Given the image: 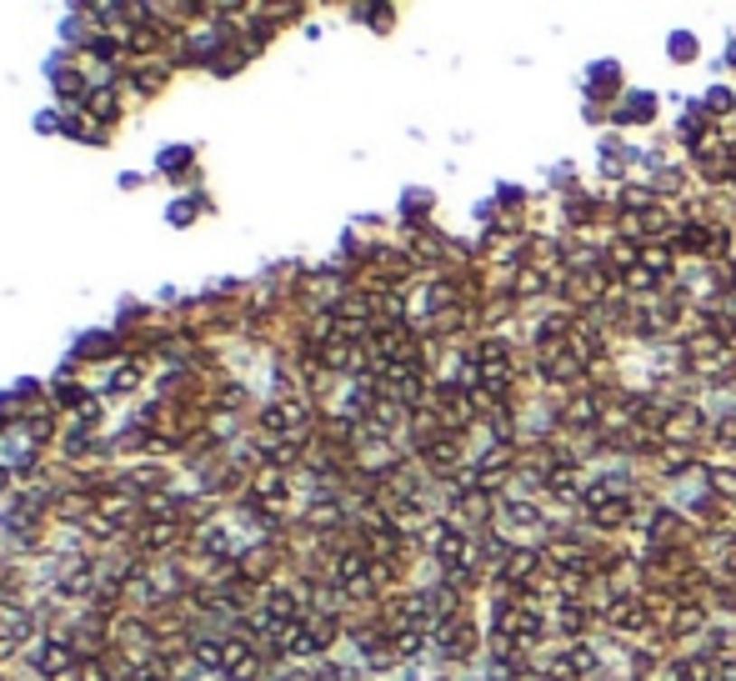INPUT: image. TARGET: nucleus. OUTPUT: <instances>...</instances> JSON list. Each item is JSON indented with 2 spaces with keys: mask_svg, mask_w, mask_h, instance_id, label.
I'll return each mask as SVG.
<instances>
[{
  "mask_svg": "<svg viewBox=\"0 0 736 681\" xmlns=\"http://www.w3.org/2000/svg\"><path fill=\"white\" fill-rule=\"evenodd\" d=\"M421 456L436 466V471H456V461H461V446H456V436H441V441H431Z\"/></svg>",
  "mask_w": 736,
  "mask_h": 681,
  "instance_id": "obj_6",
  "label": "nucleus"
},
{
  "mask_svg": "<svg viewBox=\"0 0 736 681\" xmlns=\"http://www.w3.org/2000/svg\"><path fill=\"white\" fill-rule=\"evenodd\" d=\"M556 631L576 641V637H581V631H586V611H581V606H576V601H566L561 611H556Z\"/></svg>",
  "mask_w": 736,
  "mask_h": 681,
  "instance_id": "obj_9",
  "label": "nucleus"
},
{
  "mask_svg": "<svg viewBox=\"0 0 736 681\" xmlns=\"http://www.w3.org/2000/svg\"><path fill=\"white\" fill-rule=\"evenodd\" d=\"M692 461V446H666V451H661V471H682V466Z\"/></svg>",
  "mask_w": 736,
  "mask_h": 681,
  "instance_id": "obj_12",
  "label": "nucleus"
},
{
  "mask_svg": "<svg viewBox=\"0 0 736 681\" xmlns=\"http://www.w3.org/2000/svg\"><path fill=\"white\" fill-rule=\"evenodd\" d=\"M601 260H617V266H627V270H631V266H641V251L631 246V241H611Z\"/></svg>",
  "mask_w": 736,
  "mask_h": 681,
  "instance_id": "obj_10",
  "label": "nucleus"
},
{
  "mask_svg": "<svg viewBox=\"0 0 736 681\" xmlns=\"http://www.w3.org/2000/svg\"><path fill=\"white\" fill-rule=\"evenodd\" d=\"M656 281H661V276H651L646 266H631V270H627V286H631V291H651Z\"/></svg>",
  "mask_w": 736,
  "mask_h": 681,
  "instance_id": "obj_14",
  "label": "nucleus"
},
{
  "mask_svg": "<svg viewBox=\"0 0 736 681\" xmlns=\"http://www.w3.org/2000/svg\"><path fill=\"white\" fill-rule=\"evenodd\" d=\"M651 110H656V100H651V96H631L627 110H621V120H646Z\"/></svg>",
  "mask_w": 736,
  "mask_h": 681,
  "instance_id": "obj_13",
  "label": "nucleus"
},
{
  "mask_svg": "<svg viewBox=\"0 0 736 681\" xmlns=\"http://www.w3.org/2000/svg\"><path fill=\"white\" fill-rule=\"evenodd\" d=\"M712 491L716 497H736V466H712Z\"/></svg>",
  "mask_w": 736,
  "mask_h": 681,
  "instance_id": "obj_11",
  "label": "nucleus"
},
{
  "mask_svg": "<svg viewBox=\"0 0 736 681\" xmlns=\"http://www.w3.org/2000/svg\"><path fill=\"white\" fill-rule=\"evenodd\" d=\"M731 175H736V166H731Z\"/></svg>",
  "mask_w": 736,
  "mask_h": 681,
  "instance_id": "obj_17",
  "label": "nucleus"
},
{
  "mask_svg": "<svg viewBox=\"0 0 736 681\" xmlns=\"http://www.w3.org/2000/svg\"><path fill=\"white\" fill-rule=\"evenodd\" d=\"M706 106H712L716 116H726V110H731V96H726V90H712V100H706Z\"/></svg>",
  "mask_w": 736,
  "mask_h": 681,
  "instance_id": "obj_15",
  "label": "nucleus"
},
{
  "mask_svg": "<svg viewBox=\"0 0 736 681\" xmlns=\"http://www.w3.org/2000/svg\"><path fill=\"white\" fill-rule=\"evenodd\" d=\"M646 621H651V601H637V596H617V601H607V627L621 631V637L641 631Z\"/></svg>",
  "mask_w": 736,
  "mask_h": 681,
  "instance_id": "obj_2",
  "label": "nucleus"
},
{
  "mask_svg": "<svg viewBox=\"0 0 736 681\" xmlns=\"http://www.w3.org/2000/svg\"><path fill=\"white\" fill-rule=\"evenodd\" d=\"M536 566H542V552H531V546H516V552H511L506 562H501V582H506V586H521L531 572H536Z\"/></svg>",
  "mask_w": 736,
  "mask_h": 681,
  "instance_id": "obj_3",
  "label": "nucleus"
},
{
  "mask_svg": "<svg viewBox=\"0 0 736 681\" xmlns=\"http://www.w3.org/2000/svg\"><path fill=\"white\" fill-rule=\"evenodd\" d=\"M431 637H436V647H441L451 661H466L471 651H477V627H471L466 617H441L431 627Z\"/></svg>",
  "mask_w": 736,
  "mask_h": 681,
  "instance_id": "obj_1",
  "label": "nucleus"
},
{
  "mask_svg": "<svg viewBox=\"0 0 736 681\" xmlns=\"http://www.w3.org/2000/svg\"><path fill=\"white\" fill-rule=\"evenodd\" d=\"M672 55H696V41H692V35H676V41H672Z\"/></svg>",
  "mask_w": 736,
  "mask_h": 681,
  "instance_id": "obj_16",
  "label": "nucleus"
},
{
  "mask_svg": "<svg viewBox=\"0 0 736 681\" xmlns=\"http://www.w3.org/2000/svg\"><path fill=\"white\" fill-rule=\"evenodd\" d=\"M546 487H552L556 497H576V491H581V476H576L571 461H552V471H546Z\"/></svg>",
  "mask_w": 736,
  "mask_h": 681,
  "instance_id": "obj_5",
  "label": "nucleus"
},
{
  "mask_svg": "<svg viewBox=\"0 0 736 681\" xmlns=\"http://www.w3.org/2000/svg\"><path fill=\"white\" fill-rule=\"evenodd\" d=\"M546 281H552V270H546V266H521V270H516V296L546 291Z\"/></svg>",
  "mask_w": 736,
  "mask_h": 681,
  "instance_id": "obj_8",
  "label": "nucleus"
},
{
  "mask_svg": "<svg viewBox=\"0 0 736 681\" xmlns=\"http://www.w3.org/2000/svg\"><path fill=\"white\" fill-rule=\"evenodd\" d=\"M596 416H601V401H596V396H576L571 406L561 411V421L566 426H596Z\"/></svg>",
  "mask_w": 736,
  "mask_h": 681,
  "instance_id": "obj_7",
  "label": "nucleus"
},
{
  "mask_svg": "<svg viewBox=\"0 0 736 681\" xmlns=\"http://www.w3.org/2000/svg\"><path fill=\"white\" fill-rule=\"evenodd\" d=\"M666 436H672L676 446H692L696 436H702V411H696V406H692V411H686V406H682V411H672V421H666Z\"/></svg>",
  "mask_w": 736,
  "mask_h": 681,
  "instance_id": "obj_4",
  "label": "nucleus"
}]
</instances>
